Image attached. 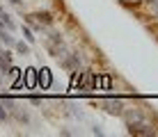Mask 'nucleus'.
Wrapping results in <instances>:
<instances>
[{
    "label": "nucleus",
    "mask_w": 158,
    "mask_h": 137,
    "mask_svg": "<svg viewBox=\"0 0 158 137\" xmlns=\"http://www.w3.org/2000/svg\"><path fill=\"white\" fill-rule=\"evenodd\" d=\"M128 135H138V137H154L156 130L154 126L147 123V119H140V121H126Z\"/></svg>",
    "instance_id": "obj_1"
},
{
    "label": "nucleus",
    "mask_w": 158,
    "mask_h": 137,
    "mask_svg": "<svg viewBox=\"0 0 158 137\" xmlns=\"http://www.w3.org/2000/svg\"><path fill=\"white\" fill-rule=\"evenodd\" d=\"M62 66L69 69V71H76L78 73L83 69V59H80L78 53H64V59H62Z\"/></svg>",
    "instance_id": "obj_2"
},
{
    "label": "nucleus",
    "mask_w": 158,
    "mask_h": 137,
    "mask_svg": "<svg viewBox=\"0 0 158 137\" xmlns=\"http://www.w3.org/2000/svg\"><path fill=\"white\" fill-rule=\"evenodd\" d=\"M103 107H106L108 114H117V117H122V112H124V103L119 101V98H106V101H103Z\"/></svg>",
    "instance_id": "obj_3"
},
{
    "label": "nucleus",
    "mask_w": 158,
    "mask_h": 137,
    "mask_svg": "<svg viewBox=\"0 0 158 137\" xmlns=\"http://www.w3.org/2000/svg\"><path fill=\"white\" fill-rule=\"evenodd\" d=\"M48 37H51L48 41L57 48V53H62V55L67 53V43H64V39H62V34H60V32H48Z\"/></svg>",
    "instance_id": "obj_4"
},
{
    "label": "nucleus",
    "mask_w": 158,
    "mask_h": 137,
    "mask_svg": "<svg viewBox=\"0 0 158 137\" xmlns=\"http://www.w3.org/2000/svg\"><path fill=\"white\" fill-rule=\"evenodd\" d=\"M12 64H14L12 53H9V50H0V71H2V73H7Z\"/></svg>",
    "instance_id": "obj_5"
},
{
    "label": "nucleus",
    "mask_w": 158,
    "mask_h": 137,
    "mask_svg": "<svg viewBox=\"0 0 158 137\" xmlns=\"http://www.w3.org/2000/svg\"><path fill=\"white\" fill-rule=\"evenodd\" d=\"M0 25H2V27H7L9 32H12L14 27H16V23L12 21V16H9L7 12H5V9H2V12H0Z\"/></svg>",
    "instance_id": "obj_6"
},
{
    "label": "nucleus",
    "mask_w": 158,
    "mask_h": 137,
    "mask_svg": "<svg viewBox=\"0 0 158 137\" xmlns=\"http://www.w3.org/2000/svg\"><path fill=\"white\" fill-rule=\"evenodd\" d=\"M35 18L39 21V23H44V25H53V23H55V18H53L51 12H37Z\"/></svg>",
    "instance_id": "obj_7"
},
{
    "label": "nucleus",
    "mask_w": 158,
    "mask_h": 137,
    "mask_svg": "<svg viewBox=\"0 0 158 137\" xmlns=\"http://www.w3.org/2000/svg\"><path fill=\"white\" fill-rule=\"evenodd\" d=\"M51 82H53L51 71H48V69H41V71H39V85L46 89V87H51Z\"/></svg>",
    "instance_id": "obj_8"
},
{
    "label": "nucleus",
    "mask_w": 158,
    "mask_h": 137,
    "mask_svg": "<svg viewBox=\"0 0 158 137\" xmlns=\"http://www.w3.org/2000/svg\"><path fill=\"white\" fill-rule=\"evenodd\" d=\"M14 48H16V50H19L21 55H30V46H28L25 41H16V43H14Z\"/></svg>",
    "instance_id": "obj_9"
},
{
    "label": "nucleus",
    "mask_w": 158,
    "mask_h": 137,
    "mask_svg": "<svg viewBox=\"0 0 158 137\" xmlns=\"http://www.w3.org/2000/svg\"><path fill=\"white\" fill-rule=\"evenodd\" d=\"M23 37H25V39H28L30 43L37 39V37H35V32H32V27H28V25H23Z\"/></svg>",
    "instance_id": "obj_10"
},
{
    "label": "nucleus",
    "mask_w": 158,
    "mask_h": 137,
    "mask_svg": "<svg viewBox=\"0 0 158 137\" xmlns=\"http://www.w3.org/2000/svg\"><path fill=\"white\" fill-rule=\"evenodd\" d=\"M7 119H9V114H7V110H5V105L0 103V126H2L5 121H7Z\"/></svg>",
    "instance_id": "obj_11"
},
{
    "label": "nucleus",
    "mask_w": 158,
    "mask_h": 137,
    "mask_svg": "<svg viewBox=\"0 0 158 137\" xmlns=\"http://www.w3.org/2000/svg\"><path fill=\"white\" fill-rule=\"evenodd\" d=\"M92 133H94V135H103V130H101V126H94V128H92Z\"/></svg>",
    "instance_id": "obj_12"
},
{
    "label": "nucleus",
    "mask_w": 158,
    "mask_h": 137,
    "mask_svg": "<svg viewBox=\"0 0 158 137\" xmlns=\"http://www.w3.org/2000/svg\"><path fill=\"white\" fill-rule=\"evenodd\" d=\"M12 5H16V7H23V0H9Z\"/></svg>",
    "instance_id": "obj_13"
},
{
    "label": "nucleus",
    "mask_w": 158,
    "mask_h": 137,
    "mask_svg": "<svg viewBox=\"0 0 158 137\" xmlns=\"http://www.w3.org/2000/svg\"><path fill=\"white\" fill-rule=\"evenodd\" d=\"M0 12H2V5H0Z\"/></svg>",
    "instance_id": "obj_14"
}]
</instances>
